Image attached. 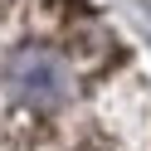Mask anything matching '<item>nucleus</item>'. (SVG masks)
Masks as SVG:
<instances>
[{"mask_svg": "<svg viewBox=\"0 0 151 151\" xmlns=\"http://www.w3.org/2000/svg\"><path fill=\"white\" fill-rule=\"evenodd\" d=\"M10 83L29 102H59V93H63L68 78H63V63L49 59V54H20L15 68H10Z\"/></svg>", "mask_w": 151, "mask_h": 151, "instance_id": "1", "label": "nucleus"}]
</instances>
